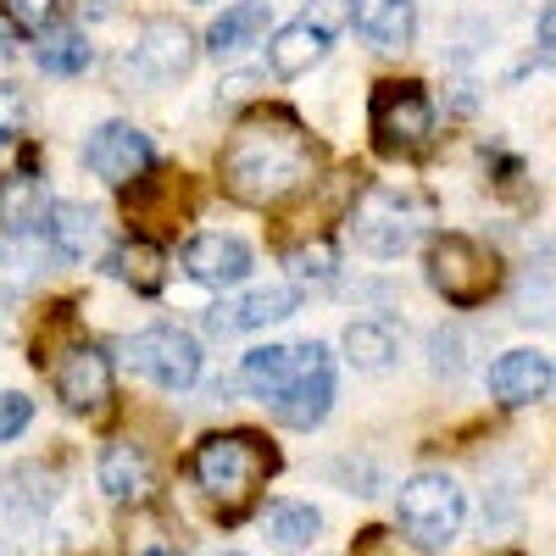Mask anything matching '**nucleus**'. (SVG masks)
Listing matches in <instances>:
<instances>
[{
    "instance_id": "obj_1",
    "label": "nucleus",
    "mask_w": 556,
    "mask_h": 556,
    "mask_svg": "<svg viewBox=\"0 0 556 556\" xmlns=\"http://www.w3.org/2000/svg\"><path fill=\"white\" fill-rule=\"evenodd\" d=\"M317 167L312 134L290 112H256L245 117L223 146V190L245 206H273L295 195Z\"/></svg>"
},
{
    "instance_id": "obj_2",
    "label": "nucleus",
    "mask_w": 556,
    "mask_h": 556,
    "mask_svg": "<svg viewBox=\"0 0 556 556\" xmlns=\"http://www.w3.org/2000/svg\"><path fill=\"white\" fill-rule=\"evenodd\" d=\"M462 518H468V495L445 473H417L395 495V523L417 551H445L462 534Z\"/></svg>"
},
{
    "instance_id": "obj_3",
    "label": "nucleus",
    "mask_w": 556,
    "mask_h": 556,
    "mask_svg": "<svg viewBox=\"0 0 556 556\" xmlns=\"http://www.w3.org/2000/svg\"><path fill=\"white\" fill-rule=\"evenodd\" d=\"M278 468V456H273V445L267 440H256V434H212L201 451H195V484L212 495V501H223V506H240L267 473Z\"/></svg>"
},
{
    "instance_id": "obj_4",
    "label": "nucleus",
    "mask_w": 556,
    "mask_h": 556,
    "mask_svg": "<svg viewBox=\"0 0 556 556\" xmlns=\"http://www.w3.org/2000/svg\"><path fill=\"white\" fill-rule=\"evenodd\" d=\"M429 285L445 295V306H484L501 290V256L468 235H440L429 245Z\"/></svg>"
},
{
    "instance_id": "obj_5",
    "label": "nucleus",
    "mask_w": 556,
    "mask_h": 556,
    "mask_svg": "<svg viewBox=\"0 0 556 556\" xmlns=\"http://www.w3.org/2000/svg\"><path fill=\"white\" fill-rule=\"evenodd\" d=\"M429 223V201L412 190H367V201L351 212L356 245L367 256H401Z\"/></svg>"
},
{
    "instance_id": "obj_6",
    "label": "nucleus",
    "mask_w": 556,
    "mask_h": 556,
    "mask_svg": "<svg viewBox=\"0 0 556 556\" xmlns=\"http://www.w3.org/2000/svg\"><path fill=\"white\" fill-rule=\"evenodd\" d=\"M367 123L390 156H412L434 139V101L424 96V84H379L367 101Z\"/></svg>"
},
{
    "instance_id": "obj_7",
    "label": "nucleus",
    "mask_w": 556,
    "mask_h": 556,
    "mask_svg": "<svg viewBox=\"0 0 556 556\" xmlns=\"http://www.w3.org/2000/svg\"><path fill=\"white\" fill-rule=\"evenodd\" d=\"M128 367L146 374L156 390H190L201 379V345L173 323H156V329L128 340Z\"/></svg>"
},
{
    "instance_id": "obj_8",
    "label": "nucleus",
    "mask_w": 556,
    "mask_h": 556,
    "mask_svg": "<svg viewBox=\"0 0 556 556\" xmlns=\"http://www.w3.org/2000/svg\"><path fill=\"white\" fill-rule=\"evenodd\" d=\"M190 67H195V34L173 17H151L134 45V73L146 84H178Z\"/></svg>"
},
{
    "instance_id": "obj_9",
    "label": "nucleus",
    "mask_w": 556,
    "mask_h": 556,
    "mask_svg": "<svg viewBox=\"0 0 556 556\" xmlns=\"http://www.w3.org/2000/svg\"><path fill=\"white\" fill-rule=\"evenodd\" d=\"M334 406V367H329V351L323 345H301V379L285 390V401H278V424L290 429H317L323 417H329Z\"/></svg>"
},
{
    "instance_id": "obj_10",
    "label": "nucleus",
    "mask_w": 556,
    "mask_h": 556,
    "mask_svg": "<svg viewBox=\"0 0 556 556\" xmlns=\"http://www.w3.org/2000/svg\"><path fill=\"white\" fill-rule=\"evenodd\" d=\"M112 395V362L101 345H67L56 356V401L67 412H96Z\"/></svg>"
},
{
    "instance_id": "obj_11",
    "label": "nucleus",
    "mask_w": 556,
    "mask_h": 556,
    "mask_svg": "<svg viewBox=\"0 0 556 556\" xmlns=\"http://www.w3.org/2000/svg\"><path fill=\"white\" fill-rule=\"evenodd\" d=\"M84 162H89V173L106 178V184H128V178H139L151 167V139L139 134L134 123H106V128L89 134Z\"/></svg>"
},
{
    "instance_id": "obj_12",
    "label": "nucleus",
    "mask_w": 556,
    "mask_h": 556,
    "mask_svg": "<svg viewBox=\"0 0 556 556\" xmlns=\"http://www.w3.org/2000/svg\"><path fill=\"white\" fill-rule=\"evenodd\" d=\"M184 267H190V278L206 290H235L251 278V245L235 240V235H195L184 245Z\"/></svg>"
},
{
    "instance_id": "obj_13",
    "label": "nucleus",
    "mask_w": 556,
    "mask_h": 556,
    "mask_svg": "<svg viewBox=\"0 0 556 556\" xmlns=\"http://www.w3.org/2000/svg\"><path fill=\"white\" fill-rule=\"evenodd\" d=\"M96 245H101V217L84 201H56L45 212V251L56 262H89Z\"/></svg>"
},
{
    "instance_id": "obj_14",
    "label": "nucleus",
    "mask_w": 556,
    "mask_h": 556,
    "mask_svg": "<svg viewBox=\"0 0 556 556\" xmlns=\"http://www.w3.org/2000/svg\"><path fill=\"white\" fill-rule=\"evenodd\" d=\"M351 28L379 51H406L417 34V7L412 0H351Z\"/></svg>"
},
{
    "instance_id": "obj_15",
    "label": "nucleus",
    "mask_w": 556,
    "mask_h": 556,
    "mask_svg": "<svg viewBox=\"0 0 556 556\" xmlns=\"http://www.w3.org/2000/svg\"><path fill=\"white\" fill-rule=\"evenodd\" d=\"M295 306H301V290H295V285H262V290H251V295L235 301V306H217V312H212V334L267 329V323H285Z\"/></svg>"
},
{
    "instance_id": "obj_16",
    "label": "nucleus",
    "mask_w": 556,
    "mask_h": 556,
    "mask_svg": "<svg viewBox=\"0 0 556 556\" xmlns=\"http://www.w3.org/2000/svg\"><path fill=\"white\" fill-rule=\"evenodd\" d=\"M551 390V362L540 351H506L495 367H490V395L501 406H529Z\"/></svg>"
},
{
    "instance_id": "obj_17",
    "label": "nucleus",
    "mask_w": 556,
    "mask_h": 556,
    "mask_svg": "<svg viewBox=\"0 0 556 556\" xmlns=\"http://www.w3.org/2000/svg\"><path fill=\"white\" fill-rule=\"evenodd\" d=\"M51 501H56V479L45 473L39 462H23V468H12L0 479V506H7L12 523H39L51 513Z\"/></svg>"
},
{
    "instance_id": "obj_18",
    "label": "nucleus",
    "mask_w": 556,
    "mask_h": 556,
    "mask_svg": "<svg viewBox=\"0 0 556 556\" xmlns=\"http://www.w3.org/2000/svg\"><path fill=\"white\" fill-rule=\"evenodd\" d=\"M240 379H245V390L251 395H262V401H285V390L301 379V345H262V351H251L245 356V367H240Z\"/></svg>"
},
{
    "instance_id": "obj_19",
    "label": "nucleus",
    "mask_w": 556,
    "mask_h": 556,
    "mask_svg": "<svg viewBox=\"0 0 556 556\" xmlns=\"http://www.w3.org/2000/svg\"><path fill=\"white\" fill-rule=\"evenodd\" d=\"M101 490L112 501H139V495H146L151 490L146 451H139V445H106V456H101Z\"/></svg>"
},
{
    "instance_id": "obj_20",
    "label": "nucleus",
    "mask_w": 556,
    "mask_h": 556,
    "mask_svg": "<svg viewBox=\"0 0 556 556\" xmlns=\"http://www.w3.org/2000/svg\"><path fill=\"white\" fill-rule=\"evenodd\" d=\"M256 34H267V0H240V7H228V12L212 23L206 51H212V56H235V51H245Z\"/></svg>"
},
{
    "instance_id": "obj_21",
    "label": "nucleus",
    "mask_w": 556,
    "mask_h": 556,
    "mask_svg": "<svg viewBox=\"0 0 556 556\" xmlns=\"http://www.w3.org/2000/svg\"><path fill=\"white\" fill-rule=\"evenodd\" d=\"M323 51H329V39H323L317 28H306V23H290V28H278L273 34V45H267V62H273V73L278 78H301Z\"/></svg>"
},
{
    "instance_id": "obj_22",
    "label": "nucleus",
    "mask_w": 556,
    "mask_h": 556,
    "mask_svg": "<svg viewBox=\"0 0 556 556\" xmlns=\"http://www.w3.org/2000/svg\"><path fill=\"white\" fill-rule=\"evenodd\" d=\"M345 362L367 367V374L390 367L395 362V329H390V323H351V329H345Z\"/></svg>"
},
{
    "instance_id": "obj_23",
    "label": "nucleus",
    "mask_w": 556,
    "mask_h": 556,
    "mask_svg": "<svg viewBox=\"0 0 556 556\" xmlns=\"http://www.w3.org/2000/svg\"><path fill=\"white\" fill-rule=\"evenodd\" d=\"M34 62H39L45 73L67 78V73H84V67H89V45H84V34H78V28H45V34H39Z\"/></svg>"
},
{
    "instance_id": "obj_24",
    "label": "nucleus",
    "mask_w": 556,
    "mask_h": 556,
    "mask_svg": "<svg viewBox=\"0 0 556 556\" xmlns=\"http://www.w3.org/2000/svg\"><path fill=\"white\" fill-rule=\"evenodd\" d=\"M317 529H323V518L312 513V506H301V501H278L267 513V534H273L278 551H306L317 540Z\"/></svg>"
},
{
    "instance_id": "obj_25",
    "label": "nucleus",
    "mask_w": 556,
    "mask_h": 556,
    "mask_svg": "<svg viewBox=\"0 0 556 556\" xmlns=\"http://www.w3.org/2000/svg\"><path fill=\"white\" fill-rule=\"evenodd\" d=\"M112 273L123 278V285H134V290H162V251L156 245H146V240H128L117 256H112Z\"/></svg>"
},
{
    "instance_id": "obj_26",
    "label": "nucleus",
    "mask_w": 556,
    "mask_h": 556,
    "mask_svg": "<svg viewBox=\"0 0 556 556\" xmlns=\"http://www.w3.org/2000/svg\"><path fill=\"white\" fill-rule=\"evenodd\" d=\"M334 245L329 240H317V245H301L290 251V273H295V285H334Z\"/></svg>"
},
{
    "instance_id": "obj_27",
    "label": "nucleus",
    "mask_w": 556,
    "mask_h": 556,
    "mask_svg": "<svg viewBox=\"0 0 556 556\" xmlns=\"http://www.w3.org/2000/svg\"><path fill=\"white\" fill-rule=\"evenodd\" d=\"M301 23H306V28H317L323 39H334V34L351 23V0H312Z\"/></svg>"
},
{
    "instance_id": "obj_28",
    "label": "nucleus",
    "mask_w": 556,
    "mask_h": 556,
    "mask_svg": "<svg viewBox=\"0 0 556 556\" xmlns=\"http://www.w3.org/2000/svg\"><path fill=\"white\" fill-rule=\"evenodd\" d=\"M28 417H34V401H28V395H17V390H0V445L17 440V434L28 429Z\"/></svg>"
},
{
    "instance_id": "obj_29",
    "label": "nucleus",
    "mask_w": 556,
    "mask_h": 556,
    "mask_svg": "<svg viewBox=\"0 0 556 556\" xmlns=\"http://www.w3.org/2000/svg\"><path fill=\"white\" fill-rule=\"evenodd\" d=\"M51 12H56V0H7V17L17 28H34V34L51 28Z\"/></svg>"
},
{
    "instance_id": "obj_30",
    "label": "nucleus",
    "mask_w": 556,
    "mask_h": 556,
    "mask_svg": "<svg viewBox=\"0 0 556 556\" xmlns=\"http://www.w3.org/2000/svg\"><path fill=\"white\" fill-rule=\"evenodd\" d=\"M23 89L17 84H0V139H12L17 128H23Z\"/></svg>"
},
{
    "instance_id": "obj_31",
    "label": "nucleus",
    "mask_w": 556,
    "mask_h": 556,
    "mask_svg": "<svg viewBox=\"0 0 556 556\" xmlns=\"http://www.w3.org/2000/svg\"><path fill=\"white\" fill-rule=\"evenodd\" d=\"M362 556H417V545L406 551L401 540H390L384 529H367V540H362Z\"/></svg>"
},
{
    "instance_id": "obj_32",
    "label": "nucleus",
    "mask_w": 556,
    "mask_h": 556,
    "mask_svg": "<svg viewBox=\"0 0 556 556\" xmlns=\"http://www.w3.org/2000/svg\"><path fill=\"white\" fill-rule=\"evenodd\" d=\"M540 45H551V51H556V0H551L545 17H540Z\"/></svg>"
},
{
    "instance_id": "obj_33",
    "label": "nucleus",
    "mask_w": 556,
    "mask_h": 556,
    "mask_svg": "<svg viewBox=\"0 0 556 556\" xmlns=\"http://www.w3.org/2000/svg\"><path fill=\"white\" fill-rule=\"evenodd\" d=\"M17 34H23V28H17L7 12H0V51H17Z\"/></svg>"
},
{
    "instance_id": "obj_34",
    "label": "nucleus",
    "mask_w": 556,
    "mask_h": 556,
    "mask_svg": "<svg viewBox=\"0 0 556 556\" xmlns=\"http://www.w3.org/2000/svg\"><path fill=\"white\" fill-rule=\"evenodd\" d=\"M0 301H7V295H0ZM0 329H7V312H0Z\"/></svg>"
},
{
    "instance_id": "obj_35",
    "label": "nucleus",
    "mask_w": 556,
    "mask_h": 556,
    "mask_svg": "<svg viewBox=\"0 0 556 556\" xmlns=\"http://www.w3.org/2000/svg\"><path fill=\"white\" fill-rule=\"evenodd\" d=\"M146 556H173V551H146Z\"/></svg>"
},
{
    "instance_id": "obj_36",
    "label": "nucleus",
    "mask_w": 556,
    "mask_h": 556,
    "mask_svg": "<svg viewBox=\"0 0 556 556\" xmlns=\"http://www.w3.org/2000/svg\"><path fill=\"white\" fill-rule=\"evenodd\" d=\"M223 556H240V551H223Z\"/></svg>"
},
{
    "instance_id": "obj_37",
    "label": "nucleus",
    "mask_w": 556,
    "mask_h": 556,
    "mask_svg": "<svg viewBox=\"0 0 556 556\" xmlns=\"http://www.w3.org/2000/svg\"><path fill=\"white\" fill-rule=\"evenodd\" d=\"M551 384H556V367H551Z\"/></svg>"
}]
</instances>
